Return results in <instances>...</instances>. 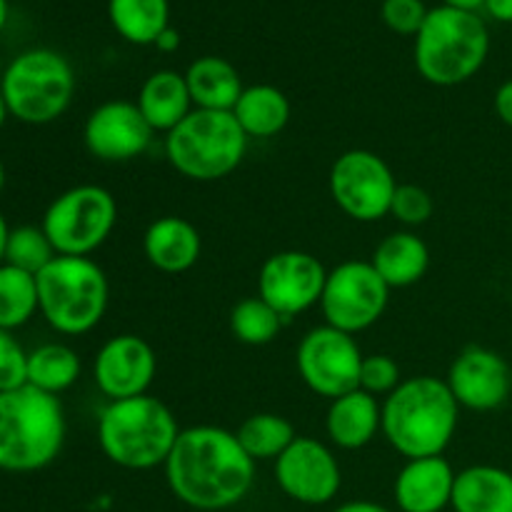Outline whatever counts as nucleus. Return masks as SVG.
<instances>
[{
	"mask_svg": "<svg viewBox=\"0 0 512 512\" xmlns=\"http://www.w3.org/2000/svg\"><path fill=\"white\" fill-rule=\"evenodd\" d=\"M163 468L170 493L200 512L243 503L255 483V460L238 443V435L218 425L180 430Z\"/></svg>",
	"mask_w": 512,
	"mask_h": 512,
	"instance_id": "1",
	"label": "nucleus"
},
{
	"mask_svg": "<svg viewBox=\"0 0 512 512\" xmlns=\"http://www.w3.org/2000/svg\"><path fill=\"white\" fill-rule=\"evenodd\" d=\"M460 405L445 380L433 375L405 378L383 398L380 433L405 460L435 458L448 450L458 433Z\"/></svg>",
	"mask_w": 512,
	"mask_h": 512,
	"instance_id": "2",
	"label": "nucleus"
},
{
	"mask_svg": "<svg viewBox=\"0 0 512 512\" xmlns=\"http://www.w3.org/2000/svg\"><path fill=\"white\" fill-rule=\"evenodd\" d=\"M65 443V413L55 395L33 385L0 393V470L35 473L53 463Z\"/></svg>",
	"mask_w": 512,
	"mask_h": 512,
	"instance_id": "3",
	"label": "nucleus"
},
{
	"mask_svg": "<svg viewBox=\"0 0 512 512\" xmlns=\"http://www.w3.org/2000/svg\"><path fill=\"white\" fill-rule=\"evenodd\" d=\"M180 435L178 418L153 395L110 400L98 415V445L105 458L125 470L165 465Z\"/></svg>",
	"mask_w": 512,
	"mask_h": 512,
	"instance_id": "4",
	"label": "nucleus"
},
{
	"mask_svg": "<svg viewBox=\"0 0 512 512\" xmlns=\"http://www.w3.org/2000/svg\"><path fill=\"white\" fill-rule=\"evenodd\" d=\"M490 53L485 20L470 10L433 8L415 35V68L440 88L468 83L480 73Z\"/></svg>",
	"mask_w": 512,
	"mask_h": 512,
	"instance_id": "5",
	"label": "nucleus"
},
{
	"mask_svg": "<svg viewBox=\"0 0 512 512\" xmlns=\"http://www.w3.org/2000/svg\"><path fill=\"white\" fill-rule=\"evenodd\" d=\"M35 280L40 315L55 333L85 335L105 318L110 283L93 258L58 255L35 275Z\"/></svg>",
	"mask_w": 512,
	"mask_h": 512,
	"instance_id": "6",
	"label": "nucleus"
},
{
	"mask_svg": "<svg viewBox=\"0 0 512 512\" xmlns=\"http://www.w3.org/2000/svg\"><path fill=\"white\" fill-rule=\"evenodd\" d=\"M248 135L230 110L195 108L165 135V158L183 178L198 183L228 178L245 158Z\"/></svg>",
	"mask_w": 512,
	"mask_h": 512,
	"instance_id": "7",
	"label": "nucleus"
},
{
	"mask_svg": "<svg viewBox=\"0 0 512 512\" xmlns=\"http://www.w3.org/2000/svg\"><path fill=\"white\" fill-rule=\"evenodd\" d=\"M0 90L15 120L28 125H48L73 103V65L58 50H23L0 75Z\"/></svg>",
	"mask_w": 512,
	"mask_h": 512,
	"instance_id": "8",
	"label": "nucleus"
},
{
	"mask_svg": "<svg viewBox=\"0 0 512 512\" xmlns=\"http://www.w3.org/2000/svg\"><path fill=\"white\" fill-rule=\"evenodd\" d=\"M118 223V203L100 185H75L48 205L40 228L53 243L55 253L70 258H90Z\"/></svg>",
	"mask_w": 512,
	"mask_h": 512,
	"instance_id": "9",
	"label": "nucleus"
},
{
	"mask_svg": "<svg viewBox=\"0 0 512 512\" xmlns=\"http://www.w3.org/2000/svg\"><path fill=\"white\" fill-rule=\"evenodd\" d=\"M388 300L390 285L380 278L370 260H345L328 270L320 310L325 325L358 335L383 318Z\"/></svg>",
	"mask_w": 512,
	"mask_h": 512,
	"instance_id": "10",
	"label": "nucleus"
},
{
	"mask_svg": "<svg viewBox=\"0 0 512 512\" xmlns=\"http://www.w3.org/2000/svg\"><path fill=\"white\" fill-rule=\"evenodd\" d=\"M398 185L385 158L363 148L345 150L343 155H338L328 175L333 203L358 223H375L390 215Z\"/></svg>",
	"mask_w": 512,
	"mask_h": 512,
	"instance_id": "11",
	"label": "nucleus"
},
{
	"mask_svg": "<svg viewBox=\"0 0 512 512\" xmlns=\"http://www.w3.org/2000/svg\"><path fill=\"white\" fill-rule=\"evenodd\" d=\"M363 358L355 335L325 323L308 330L295 350V365L303 383L315 395L330 400L360 388Z\"/></svg>",
	"mask_w": 512,
	"mask_h": 512,
	"instance_id": "12",
	"label": "nucleus"
},
{
	"mask_svg": "<svg viewBox=\"0 0 512 512\" xmlns=\"http://www.w3.org/2000/svg\"><path fill=\"white\" fill-rule=\"evenodd\" d=\"M328 270L305 250H280L270 255L258 275V295L285 320L305 313L323 298Z\"/></svg>",
	"mask_w": 512,
	"mask_h": 512,
	"instance_id": "13",
	"label": "nucleus"
},
{
	"mask_svg": "<svg viewBox=\"0 0 512 512\" xmlns=\"http://www.w3.org/2000/svg\"><path fill=\"white\" fill-rule=\"evenodd\" d=\"M275 483L300 505H328L343 485V473L333 450L315 438L298 435L275 460Z\"/></svg>",
	"mask_w": 512,
	"mask_h": 512,
	"instance_id": "14",
	"label": "nucleus"
},
{
	"mask_svg": "<svg viewBox=\"0 0 512 512\" xmlns=\"http://www.w3.org/2000/svg\"><path fill=\"white\" fill-rule=\"evenodd\" d=\"M450 393L460 408L490 413L508 403L512 393V368L508 360L483 345H468L448 368Z\"/></svg>",
	"mask_w": 512,
	"mask_h": 512,
	"instance_id": "15",
	"label": "nucleus"
},
{
	"mask_svg": "<svg viewBox=\"0 0 512 512\" xmlns=\"http://www.w3.org/2000/svg\"><path fill=\"white\" fill-rule=\"evenodd\" d=\"M155 130L130 100H108L88 115L83 128L85 148L103 163H128L153 143Z\"/></svg>",
	"mask_w": 512,
	"mask_h": 512,
	"instance_id": "16",
	"label": "nucleus"
},
{
	"mask_svg": "<svg viewBox=\"0 0 512 512\" xmlns=\"http://www.w3.org/2000/svg\"><path fill=\"white\" fill-rule=\"evenodd\" d=\"M158 373V358L153 345L133 333L110 338L98 350L93 363V378L100 393L110 400L138 398L148 393Z\"/></svg>",
	"mask_w": 512,
	"mask_h": 512,
	"instance_id": "17",
	"label": "nucleus"
},
{
	"mask_svg": "<svg viewBox=\"0 0 512 512\" xmlns=\"http://www.w3.org/2000/svg\"><path fill=\"white\" fill-rule=\"evenodd\" d=\"M455 470L443 455L405 460L393 485L400 512H443L453 503Z\"/></svg>",
	"mask_w": 512,
	"mask_h": 512,
	"instance_id": "18",
	"label": "nucleus"
},
{
	"mask_svg": "<svg viewBox=\"0 0 512 512\" xmlns=\"http://www.w3.org/2000/svg\"><path fill=\"white\" fill-rule=\"evenodd\" d=\"M383 428V403L365 390H350L330 400L325 413V433L340 450H360L375 440Z\"/></svg>",
	"mask_w": 512,
	"mask_h": 512,
	"instance_id": "19",
	"label": "nucleus"
},
{
	"mask_svg": "<svg viewBox=\"0 0 512 512\" xmlns=\"http://www.w3.org/2000/svg\"><path fill=\"white\" fill-rule=\"evenodd\" d=\"M203 240L190 220L163 215L153 220L143 235V253L155 270L168 275L188 273L200 260Z\"/></svg>",
	"mask_w": 512,
	"mask_h": 512,
	"instance_id": "20",
	"label": "nucleus"
},
{
	"mask_svg": "<svg viewBox=\"0 0 512 512\" xmlns=\"http://www.w3.org/2000/svg\"><path fill=\"white\" fill-rule=\"evenodd\" d=\"M135 105L148 120L150 128L165 135L195 110L185 73H178V70H158V73L148 75L145 83L140 85Z\"/></svg>",
	"mask_w": 512,
	"mask_h": 512,
	"instance_id": "21",
	"label": "nucleus"
},
{
	"mask_svg": "<svg viewBox=\"0 0 512 512\" xmlns=\"http://www.w3.org/2000/svg\"><path fill=\"white\" fill-rule=\"evenodd\" d=\"M370 263L390 285V290L410 288L428 273L430 248L413 230H398L380 240Z\"/></svg>",
	"mask_w": 512,
	"mask_h": 512,
	"instance_id": "22",
	"label": "nucleus"
},
{
	"mask_svg": "<svg viewBox=\"0 0 512 512\" xmlns=\"http://www.w3.org/2000/svg\"><path fill=\"white\" fill-rule=\"evenodd\" d=\"M455 512H512V473L498 465H470L455 475Z\"/></svg>",
	"mask_w": 512,
	"mask_h": 512,
	"instance_id": "23",
	"label": "nucleus"
},
{
	"mask_svg": "<svg viewBox=\"0 0 512 512\" xmlns=\"http://www.w3.org/2000/svg\"><path fill=\"white\" fill-rule=\"evenodd\" d=\"M193 105L200 110H233L245 85L238 68L218 55H203L185 70Z\"/></svg>",
	"mask_w": 512,
	"mask_h": 512,
	"instance_id": "24",
	"label": "nucleus"
},
{
	"mask_svg": "<svg viewBox=\"0 0 512 512\" xmlns=\"http://www.w3.org/2000/svg\"><path fill=\"white\" fill-rule=\"evenodd\" d=\"M243 128V133L250 138L268 140L283 133L285 125L290 123V100L275 85H248L243 95L238 98L235 108L230 110Z\"/></svg>",
	"mask_w": 512,
	"mask_h": 512,
	"instance_id": "25",
	"label": "nucleus"
},
{
	"mask_svg": "<svg viewBox=\"0 0 512 512\" xmlns=\"http://www.w3.org/2000/svg\"><path fill=\"white\" fill-rule=\"evenodd\" d=\"M108 18L120 38L133 45H155L170 28L168 0H108Z\"/></svg>",
	"mask_w": 512,
	"mask_h": 512,
	"instance_id": "26",
	"label": "nucleus"
},
{
	"mask_svg": "<svg viewBox=\"0 0 512 512\" xmlns=\"http://www.w3.org/2000/svg\"><path fill=\"white\" fill-rule=\"evenodd\" d=\"M80 370L78 353L63 343H45L28 353V385L55 398L78 383Z\"/></svg>",
	"mask_w": 512,
	"mask_h": 512,
	"instance_id": "27",
	"label": "nucleus"
},
{
	"mask_svg": "<svg viewBox=\"0 0 512 512\" xmlns=\"http://www.w3.org/2000/svg\"><path fill=\"white\" fill-rule=\"evenodd\" d=\"M235 435H238V443L243 445V450L255 463L278 460L293 445V440L298 438L293 423L288 418H283V415L275 413L250 415V418H245L240 423Z\"/></svg>",
	"mask_w": 512,
	"mask_h": 512,
	"instance_id": "28",
	"label": "nucleus"
},
{
	"mask_svg": "<svg viewBox=\"0 0 512 512\" xmlns=\"http://www.w3.org/2000/svg\"><path fill=\"white\" fill-rule=\"evenodd\" d=\"M38 308V280L13 265H0V328H23Z\"/></svg>",
	"mask_w": 512,
	"mask_h": 512,
	"instance_id": "29",
	"label": "nucleus"
},
{
	"mask_svg": "<svg viewBox=\"0 0 512 512\" xmlns=\"http://www.w3.org/2000/svg\"><path fill=\"white\" fill-rule=\"evenodd\" d=\"M283 315L273 308V305L265 303L260 295L255 298H245L230 310V333L235 335V340L245 345H268L278 338V333L283 330Z\"/></svg>",
	"mask_w": 512,
	"mask_h": 512,
	"instance_id": "30",
	"label": "nucleus"
},
{
	"mask_svg": "<svg viewBox=\"0 0 512 512\" xmlns=\"http://www.w3.org/2000/svg\"><path fill=\"white\" fill-rule=\"evenodd\" d=\"M58 258L53 243L48 240L43 228L35 225H20L8 235V248H5V263L13 268L25 270L30 275H38Z\"/></svg>",
	"mask_w": 512,
	"mask_h": 512,
	"instance_id": "31",
	"label": "nucleus"
},
{
	"mask_svg": "<svg viewBox=\"0 0 512 512\" xmlns=\"http://www.w3.org/2000/svg\"><path fill=\"white\" fill-rule=\"evenodd\" d=\"M435 213L433 195L425 188L415 183H400L393 195V205H390V215L398 220L405 228H420L428 223Z\"/></svg>",
	"mask_w": 512,
	"mask_h": 512,
	"instance_id": "32",
	"label": "nucleus"
},
{
	"mask_svg": "<svg viewBox=\"0 0 512 512\" xmlns=\"http://www.w3.org/2000/svg\"><path fill=\"white\" fill-rule=\"evenodd\" d=\"M400 383V365L390 355H365L360 365V390L373 398H388Z\"/></svg>",
	"mask_w": 512,
	"mask_h": 512,
	"instance_id": "33",
	"label": "nucleus"
},
{
	"mask_svg": "<svg viewBox=\"0 0 512 512\" xmlns=\"http://www.w3.org/2000/svg\"><path fill=\"white\" fill-rule=\"evenodd\" d=\"M25 383H28V353L10 330L0 328V393Z\"/></svg>",
	"mask_w": 512,
	"mask_h": 512,
	"instance_id": "34",
	"label": "nucleus"
},
{
	"mask_svg": "<svg viewBox=\"0 0 512 512\" xmlns=\"http://www.w3.org/2000/svg\"><path fill=\"white\" fill-rule=\"evenodd\" d=\"M383 13L385 25L398 35H418L423 28L425 18L430 10L425 8L423 0H383Z\"/></svg>",
	"mask_w": 512,
	"mask_h": 512,
	"instance_id": "35",
	"label": "nucleus"
},
{
	"mask_svg": "<svg viewBox=\"0 0 512 512\" xmlns=\"http://www.w3.org/2000/svg\"><path fill=\"white\" fill-rule=\"evenodd\" d=\"M493 108H495V115L500 118V123H505L508 128H512V78L505 80V83L495 90Z\"/></svg>",
	"mask_w": 512,
	"mask_h": 512,
	"instance_id": "36",
	"label": "nucleus"
},
{
	"mask_svg": "<svg viewBox=\"0 0 512 512\" xmlns=\"http://www.w3.org/2000/svg\"><path fill=\"white\" fill-rule=\"evenodd\" d=\"M483 8L498 23H512V0H485Z\"/></svg>",
	"mask_w": 512,
	"mask_h": 512,
	"instance_id": "37",
	"label": "nucleus"
},
{
	"mask_svg": "<svg viewBox=\"0 0 512 512\" xmlns=\"http://www.w3.org/2000/svg\"><path fill=\"white\" fill-rule=\"evenodd\" d=\"M333 512H393L385 505L373 503V500H350V503L338 505Z\"/></svg>",
	"mask_w": 512,
	"mask_h": 512,
	"instance_id": "38",
	"label": "nucleus"
},
{
	"mask_svg": "<svg viewBox=\"0 0 512 512\" xmlns=\"http://www.w3.org/2000/svg\"><path fill=\"white\" fill-rule=\"evenodd\" d=\"M155 48L163 50V53H173V50L180 48V33L175 28H165L163 33L155 40Z\"/></svg>",
	"mask_w": 512,
	"mask_h": 512,
	"instance_id": "39",
	"label": "nucleus"
},
{
	"mask_svg": "<svg viewBox=\"0 0 512 512\" xmlns=\"http://www.w3.org/2000/svg\"><path fill=\"white\" fill-rule=\"evenodd\" d=\"M443 5H448V8H458V10H470V13H478V10L485 5V0H443Z\"/></svg>",
	"mask_w": 512,
	"mask_h": 512,
	"instance_id": "40",
	"label": "nucleus"
},
{
	"mask_svg": "<svg viewBox=\"0 0 512 512\" xmlns=\"http://www.w3.org/2000/svg\"><path fill=\"white\" fill-rule=\"evenodd\" d=\"M8 235H10L8 220H5L3 213H0V265L5 263V248H8Z\"/></svg>",
	"mask_w": 512,
	"mask_h": 512,
	"instance_id": "41",
	"label": "nucleus"
},
{
	"mask_svg": "<svg viewBox=\"0 0 512 512\" xmlns=\"http://www.w3.org/2000/svg\"><path fill=\"white\" fill-rule=\"evenodd\" d=\"M8 115H10V110H8V103H5V98H3V90H0V128H3V125H5V120H8Z\"/></svg>",
	"mask_w": 512,
	"mask_h": 512,
	"instance_id": "42",
	"label": "nucleus"
},
{
	"mask_svg": "<svg viewBox=\"0 0 512 512\" xmlns=\"http://www.w3.org/2000/svg\"><path fill=\"white\" fill-rule=\"evenodd\" d=\"M8 23V0H0V30Z\"/></svg>",
	"mask_w": 512,
	"mask_h": 512,
	"instance_id": "43",
	"label": "nucleus"
},
{
	"mask_svg": "<svg viewBox=\"0 0 512 512\" xmlns=\"http://www.w3.org/2000/svg\"><path fill=\"white\" fill-rule=\"evenodd\" d=\"M3 188H5V168L3 163H0V193H3Z\"/></svg>",
	"mask_w": 512,
	"mask_h": 512,
	"instance_id": "44",
	"label": "nucleus"
}]
</instances>
